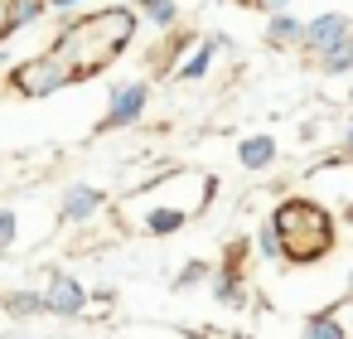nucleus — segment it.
<instances>
[{"mask_svg": "<svg viewBox=\"0 0 353 339\" xmlns=\"http://www.w3.org/2000/svg\"><path fill=\"white\" fill-rule=\"evenodd\" d=\"M324 165H353V117H343V126H339V146L329 151Z\"/></svg>", "mask_w": 353, "mask_h": 339, "instance_id": "nucleus-20", "label": "nucleus"}, {"mask_svg": "<svg viewBox=\"0 0 353 339\" xmlns=\"http://www.w3.org/2000/svg\"><path fill=\"white\" fill-rule=\"evenodd\" d=\"M343 218H348V223H353V204H348V209H343Z\"/></svg>", "mask_w": 353, "mask_h": 339, "instance_id": "nucleus-27", "label": "nucleus"}, {"mask_svg": "<svg viewBox=\"0 0 353 339\" xmlns=\"http://www.w3.org/2000/svg\"><path fill=\"white\" fill-rule=\"evenodd\" d=\"M314 68H319L324 78H348V73H353V30H348L334 49H324V54L314 59Z\"/></svg>", "mask_w": 353, "mask_h": 339, "instance_id": "nucleus-14", "label": "nucleus"}, {"mask_svg": "<svg viewBox=\"0 0 353 339\" xmlns=\"http://www.w3.org/2000/svg\"><path fill=\"white\" fill-rule=\"evenodd\" d=\"M300 339H348V329H343V320L334 310H314V315H305Z\"/></svg>", "mask_w": 353, "mask_h": 339, "instance_id": "nucleus-16", "label": "nucleus"}, {"mask_svg": "<svg viewBox=\"0 0 353 339\" xmlns=\"http://www.w3.org/2000/svg\"><path fill=\"white\" fill-rule=\"evenodd\" d=\"M0 310L15 315V320H30V315H49V300L39 291H6L0 296Z\"/></svg>", "mask_w": 353, "mask_h": 339, "instance_id": "nucleus-15", "label": "nucleus"}, {"mask_svg": "<svg viewBox=\"0 0 353 339\" xmlns=\"http://www.w3.org/2000/svg\"><path fill=\"white\" fill-rule=\"evenodd\" d=\"M276 160H281V146H276L271 131H252V136L237 141V165L247 175H266V170H276Z\"/></svg>", "mask_w": 353, "mask_h": 339, "instance_id": "nucleus-8", "label": "nucleus"}, {"mask_svg": "<svg viewBox=\"0 0 353 339\" xmlns=\"http://www.w3.org/2000/svg\"><path fill=\"white\" fill-rule=\"evenodd\" d=\"M256 10H266V15H281V10H290V0H256Z\"/></svg>", "mask_w": 353, "mask_h": 339, "instance_id": "nucleus-25", "label": "nucleus"}, {"mask_svg": "<svg viewBox=\"0 0 353 339\" xmlns=\"http://www.w3.org/2000/svg\"><path fill=\"white\" fill-rule=\"evenodd\" d=\"M131 10H136L141 25H150V30H160V35H170V30L184 25L179 0H131Z\"/></svg>", "mask_w": 353, "mask_h": 339, "instance_id": "nucleus-10", "label": "nucleus"}, {"mask_svg": "<svg viewBox=\"0 0 353 339\" xmlns=\"http://www.w3.org/2000/svg\"><path fill=\"white\" fill-rule=\"evenodd\" d=\"M348 30H353V15H343V10H319V15H310V20H305L300 54L319 59V54H324V49H334V44H339Z\"/></svg>", "mask_w": 353, "mask_h": 339, "instance_id": "nucleus-5", "label": "nucleus"}, {"mask_svg": "<svg viewBox=\"0 0 353 339\" xmlns=\"http://www.w3.org/2000/svg\"><path fill=\"white\" fill-rule=\"evenodd\" d=\"M15 30H10V0H0V44H10Z\"/></svg>", "mask_w": 353, "mask_h": 339, "instance_id": "nucleus-24", "label": "nucleus"}, {"mask_svg": "<svg viewBox=\"0 0 353 339\" xmlns=\"http://www.w3.org/2000/svg\"><path fill=\"white\" fill-rule=\"evenodd\" d=\"M49 15V0H10V30L20 35V30H30V25H39Z\"/></svg>", "mask_w": 353, "mask_h": 339, "instance_id": "nucleus-18", "label": "nucleus"}, {"mask_svg": "<svg viewBox=\"0 0 353 339\" xmlns=\"http://www.w3.org/2000/svg\"><path fill=\"white\" fill-rule=\"evenodd\" d=\"M73 83H83L78 68H73L68 59H59L54 49L30 54V59H20V64L6 68V88H10L15 97H30V102H34V97H54V93L73 88Z\"/></svg>", "mask_w": 353, "mask_h": 339, "instance_id": "nucleus-3", "label": "nucleus"}, {"mask_svg": "<svg viewBox=\"0 0 353 339\" xmlns=\"http://www.w3.org/2000/svg\"><path fill=\"white\" fill-rule=\"evenodd\" d=\"M348 300H353V271H348Z\"/></svg>", "mask_w": 353, "mask_h": 339, "instance_id": "nucleus-28", "label": "nucleus"}, {"mask_svg": "<svg viewBox=\"0 0 353 339\" xmlns=\"http://www.w3.org/2000/svg\"><path fill=\"white\" fill-rule=\"evenodd\" d=\"M102 209H107V189H97V184L73 180V184L59 194V218H63V223H88V218L102 213Z\"/></svg>", "mask_w": 353, "mask_h": 339, "instance_id": "nucleus-7", "label": "nucleus"}, {"mask_svg": "<svg viewBox=\"0 0 353 339\" xmlns=\"http://www.w3.org/2000/svg\"><path fill=\"white\" fill-rule=\"evenodd\" d=\"M49 15H59V20H73V15H83V0H49Z\"/></svg>", "mask_w": 353, "mask_h": 339, "instance_id": "nucleus-23", "label": "nucleus"}, {"mask_svg": "<svg viewBox=\"0 0 353 339\" xmlns=\"http://www.w3.org/2000/svg\"><path fill=\"white\" fill-rule=\"evenodd\" d=\"M194 44H199V35H189V30H170L165 49H160V54H150V64H155V68H170V73H174V64H179V59H184V54H189Z\"/></svg>", "mask_w": 353, "mask_h": 339, "instance_id": "nucleus-17", "label": "nucleus"}, {"mask_svg": "<svg viewBox=\"0 0 353 339\" xmlns=\"http://www.w3.org/2000/svg\"><path fill=\"white\" fill-rule=\"evenodd\" d=\"M256 252H261V257H276V262H285V252H281V238H276V228H271V223L256 233Z\"/></svg>", "mask_w": 353, "mask_h": 339, "instance_id": "nucleus-22", "label": "nucleus"}, {"mask_svg": "<svg viewBox=\"0 0 353 339\" xmlns=\"http://www.w3.org/2000/svg\"><path fill=\"white\" fill-rule=\"evenodd\" d=\"M271 228H276L281 252H285V262H290V267H310V262L329 257V252H334V242H339L329 209H324V204H314V199H305V194L281 199V204L271 209Z\"/></svg>", "mask_w": 353, "mask_h": 339, "instance_id": "nucleus-2", "label": "nucleus"}, {"mask_svg": "<svg viewBox=\"0 0 353 339\" xmlns=\"http://www.w3.org/2000/svg\"><path fill=\"white\" fill-rule=\"evenodd\" d=\"M44 300H49V315H63V320H73V315L88 310V291H83L68 271H49V291H44Z\"/></svg>", "mask_w": 353, "mask_h": 339, "instance_id": "nucleus-9", "label": "nucleus"}, {"mask_svg": "<svg viewBox=\"0 0 353 339\" xmlns=\"http://www.w3.org/2000/svg\"><path fill=\"white\" fill-rule=\"evenodd\" d=\"M213 296H218V305H247V286H242V267H218L213 271Z\"/></svg>", "mask_w": 353, "mask_h": 339, "instance_id": "nucleus-13", "label": "nucleus"}, {"mask_svg": "<svg viewBox=\"0 0 353 339\" xmlns=\"http://www.w3.org/2000/svg\"><path fill=\"white\" fill-rule=\"evenodd\" d=\"M237 6H256V0H237Z\"/></svg>", "mask_w": 353, "mask_h": 339, "instance_id": "nucleus-30", "label": "nucleus"}, {"mask_svg": "<svg viewBox=\"0 0 353 339\" xmlns=\"http://www.w3.org/2000/svg\"><path fill=\"white\" fill-rule=\"evenodd\" d=\"M203 281H213V267H208L203 257H194V262H184V267H179L174 291H189V286H203Z\"/></svg>", "mask_w": 353, "mask_h": 339, "instance_id": "nucleus-19", "label": "nucleus"}, {"mask_svg": "<svg viewBox=\"0 0 353 339\" xmlns=\"http://www.w3.org/2000/svg\"><path fill=\"white\" fill-rule=\"evenodd\" d=\"M218 54H232V39H228V35H203V39L174 64L170 78H174V83H203V78L213 73V59H218Z\"/></svg>", "mask_w": 353, "mask_h": 339, "instance_id": "nucleus-6", "label": "nucleus"}, {"mask_svg": "<svg viewBox=\"0 0 353 339\" xmlns=\"http://www.w3.org/2000/svg\"><path fill=\"white\" fill-rule=\"evenodd\" d=\"M348 112H353V73H348Z\"/></svg>", "mask_w": 353, "mask_h": 339, "instance_id": "nucleus-26", "label": "nucleus"}, {"mask_svg": "<svg viewBox=\"0 0 353 339\" xmlns=\"http://www.w3.org/2000/svg\"><path fill=\"white\" fill-rule=\"evenodd\" d=\"M184 223H189V213H184L179 204H165V199H160V204H155V209L141 218V228H145L150 238H174Z\"/></svg>", "mask_w": 353, "mask_h": 339, "instance_id": "nucleus-12", "label": "nucleus"}, {"mask_svg": "<svg viewBox=\"0 0 353 339\" xmlns=\"http://www.w3.org/2000/svg\"><path fill=\"white\" fill-rule=\"evenodd\" d=\"M112 6H131V0H112Z\"/></svg>", "mask_w": 353, "mask_h": 339, "instance_id": "nucleus-29", "label": "nucleus"}, {"mask_svg": "<svg viewBox=\"0 0 353 339\" xmlns=\"http://www.w3.org/2000/svg\"><path fill=\"white\" fill-rule=\"evenodd\" d=\"M266 49H300V39H305V20L300 15H290V10H281V15H266Z\"/></svg>", "mask_w": 353, "mask_h": 339, "instance_id": "nucleus-11", "label": "nucleus"}, {"mask_svg": "<svg viewBox=\"0 0 353 339\" xmlns=\"http://www.w3.org/2000/svg\"><path fill=\"white\" fill-rule=\"evenodd\" d=\"M136 35H141V20L131 6H102V10H83V15L63 20L49 49L59 59H68L78 68V78L88 83L102 68H112L121 54H131Z\"/></svg>", "mask_w": 353, "mask_h": 339, "instance_id": "nucleus-1", "label": "nucleus"}, {"mask_svg": "<svg viewBox=\"0 0 353 339\" xmlns=\"http://www.w3.org/2000/svg\"><path fill=\"white\" fill-rule=\"evenodd\" d=\"M145 107H150V83L145 78H126V83H112V93H107V117L92 126L97 136H112V131H131V126H141V117H145Z\"/></svg>", "mask_w": 353, "mask_h": 339, "instance_id": "nucleus-4", "label": "nucleus"}, {"mask_svg": "<svg viewBox=\"0 0 353 339\" xmlns=\"http://www.w3.org/2000/svg\"><path fill=\"white\" fill-rule=\"evenodd\" d=\"M15 233H20V213L0 204V252H10V247H15Z\"/></svg>", "mask_w": 353, "mask_h": 339, "instance_id": "nucleus-21", "label": "nucleus"}]
</instances>
